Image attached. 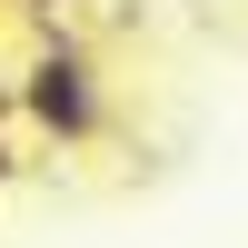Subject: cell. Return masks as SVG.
Wrapping results in <instances>:
<instances>
[{"mask_svg": "<svg viewBox=\"0 0 248 248\" xmlns=\"http://www.w3.org/2000/svg\"><path fill=\"white\" fill-rule=\"evenodd\" d=\"M10 119H30L50 149H90V139L109 129V79H99V60L79 50L60 20H40L30 70L10 79Z\"/></svg>", "mask_w": 248, "mask_h": 248, "instance_id": "6da1fadb", "label": "cell"}, {"mask_svg": "<svg viewBox=\"0 0 248 248\" xmlns=\"http://www.w3.org/2000/svg\"><path fill=\"white\" fill-rule=\"evenodd\" d=\"M10 179H20V149H10V139H0V189H10Z\"/></svg>", "mask_w": 248, "mask_h": 248, "instance_id": "7a4b0ae2", "label": "cell"}, {"mask_svg": "<svg viewBox=\"0 0 248 248\" xmlns=\"http://www.w3.org/2000/svg\"><path fill=\"white\" fill-rule=\"evenodd\" d=\"M0 119H10V79H0Z\"/></svg>", "mask_w": 248, "mask_h": 248, "instance_id": "3957f363", "label": "cell"}]
</instances>
